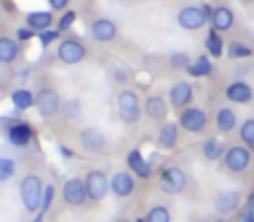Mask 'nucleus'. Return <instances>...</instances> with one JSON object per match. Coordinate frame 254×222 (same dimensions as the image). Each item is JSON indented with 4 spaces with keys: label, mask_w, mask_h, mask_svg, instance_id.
Returning a JSON list of instances; mask_svg holds the SVG:
<instances>
[{
    "label": "nucleus",
    "mask_w": 254,
    "mask_h": 222,
    "mask_svg": "<svg viewBox=\"0 0 254 222\" xmlns=\"http://www.w3.org/2000/svg\"><path fill=\"white\" fill-rule=\"evenodd\" d=\"M44 180L37 174H26L19 182V198H21L23 208L30 214H37L42 205L44 196Z\"/></svg>",
    "instance_id": "nucleus-1"
},
{
    "label": "nucleus",
    "mask_w": 254,
    "mask_h": 222,
    "mask_svg": "<svg viewBox=\"0 0 254 222\" xmlns=\"http://www.w3.org/2000/svg\"><path fill=\"white\" fill-rule=\"evenodd\" d=\"M117 109H119L120 120L126 125L132 127L141 120V102H139V95L132 89H122L117 94Z\"/></svg>",
    "instance_id": "nucleus-2"
},
{
    "label": "nucleus",
    "mask_w": 254,
    "mask_h": 222,
    "mask_svg": "<svg viewBox=\"0 0 254 222\" xmlns=\"http://www.w3.org/2000/svg\"><path fill=\"white\" fill-rule=\"evenodd\" d=\"M211 9L209 7H197V5H187V7L180 9L176 16V21L180 28L187 30V32H197L202 30L207 21L211 19Z\"/></svg>",
    "instance_id": "nucleus-3"
},
{
    "label": "nucleus",
    "mask_w": 254,
    "mask_h": 222,
    "mask_svg": "<svg viewBox=\"0 0 254 222\" xmlns=\"http://www.w3.org/2000/svg\"><path fill=\"white\" fill-rule=\"evenodd\" d=\"M35 108L42 118H53L63 108V99L54 87H42L35 94Z\"/></svg>",
    "instance_id": "nucleus-4"
},
{
    "label": "nucleus",
    "mask_w": 254,
    "mask_h": 222,
    "mask_svg": "<svg viewBox=\"0 0 254 222\" xmlns=\"http://www.w3.org/2000/svg\"><path fill=\"white\" fill-rule=\"evenodd\" d=\"M85 191H87V198L94 203L103 201L110 193V179L106 176L105 170L92 169L85 174L84 177Z\"/></svg>",
    "instance_id": "nucleus-5"
},
{
    "label": "nucleus",
    "mask_w": 254,
    "mask_h": 222,
    "mask_svg": "<svg viewBox=\"0 0 254 222\" xmlns=\"http://www.w3.org/2000/svg\"><path fill=\"white\" fill-rule=\"evenodd\" d=\"M187 184H188V176L181 167L176 165L166 167L159 176V187L166 194L183 193Z\"/></svg>",
    "instance_id": "nucleus-6"
},
{
    "label": "nucleus",
    "mask_w": 254,
    "mask_h": 222,
    "mask_svg": "<svg viewBox=\"0 0 254 222\" xmlns=\"http://www.w3.org/2000/svg\"><path fill=\"white\" fill-rule=\"evenodd\" d=\"M178 124L183 129L185 132H190V134H202V132L207 129L209 117L204 109L200 108H188L181 109L180 117H178Z\"/></svg>",
    "instance_id": "nucleus-7"
},
{
    "label": "nucleus",
    "mask_w": 254,
    "mask_h": 222,
    "mask_svg": "<svg viewBox=\"0 0 254 222\" xmlns=\"http://www.w3.org/2000/svg\"><path fill=\"white\" fill-rule=\"evenodd\" d=\"M56 56L63 64L71 66V64H78L85 59L87 49H85V45L80 42V40L63 39V40H60V44H58Z\"/></svg>",
    "instance_id": "nucleus-8"
},
{
    "label": "nucleus",
    "mask_w": 254,
    "mask_h": 222,
    "mask_svg": "<svg viewBox=\"0 0 254 222\" xmlns=\"http://www.w3.org/2000/svg\"><path fill=\"white\" fill-rule=\"evenodd\" d=\"M61 198L70 207H84L89 200L84 179H80V177H70V179L64 180L63 187H61Z\"/></svg>",
    "instance_id": "nucleus-9"
},
{
    "label": "nucleus",
    "mask_w": 254,
    "mask_h": 222,
    "mask_svg": "<svg viewBox=\"0 0 254 222\" xmlns=\"http://www.w3.org/2000/svg\"><path fill=\"white\" fill-rule=\"evenodd\" d=\"M78 142L87 155H103L106 149V135L96 127H84L78 131Z\"/></svg>",
    "instance_id": "nucleus-10"
},
{
    "label": "nucleus",
    "mask_w": 254,
    "mask_h": 222,
    "mask_svg": "<svg viewBox=\"0 0 254 222\" xmlns=\"http://www.w3.org/2000/svg\"><path fill=\"white\" fill-rule=\"evenodd\" d=\"M223 163L232 174H242L251 165V151L244 146H232L223 155Z\"/></svg>",
    "instance_id": "nucleus-11"
},
{
    "label": "nucleus",
    "mask_w": 254,
    "mask_h": 222,
    "mask_svg": "<svg viewBox=\"0 0 254 222\" xmlns=\"http://www.w3.org/2000/svg\"><path fill=\"white\" fill-rule=\"evenodd\" d=\"M240 193L235 189H221L214 194V200H212V207L218 212L221 217L226 215H232L233 212L239 210L240 207Z\"/></svg>",
    "instance_id": "nucleus-12"
},
{
    "label": "nucleus",
    "mask_w": 254,
    "mask_h": 222,
    "mask_svg": "<svg viewBox=\"0 0 254 222\" xmlns=\"http://www.w3.org/2000/svg\"><path fill=\"white\" fill-rule=\"evenodd\" d=\"M136 189V179L132 172L119 170L110 177V191L117 198H129Z\"/></svg>",
    "instance_id": "nucleus-13"
},
{
    "label": "nucleus",
    "mask_w": 254,
    "mask_h": 222,
    "mask_svg": "<svg viewBox=\"0 0 254 222\" xmlns=\"http://www.w3.org/2000/svg\"><path fill=\"white\" fill-rule=\"evenodd\" d=\"M89 32H91L92 40H96V42H99V44H108L117 37L119 26H117V23L113 21V19L98 18L91 23Z\"/></svg>",
    "instance_id": "nucleus-14"
},
{
    "label": "nucleus",
    "mask_w": 254,
    "mask_h": 222,
    "mask_svg": "<svg viewBox=\"0 0 254 222\" xmlns=\"http://www.w3.org/2000/svg\"><path fill=\"white\" fill-rule=\"evenodd\" d=\"M7 141L14 148H26L33 139V129L26 122H12L7 127Z\"/></svg>",
    "instance_id": "nucleus-15"
},
{
    "label": "nucleus",
    "mask_w": 254,
    "mask_h": 222,
    "mask_svg": "<svg viewBox=\"0 0 254 222\" xmlns=\"http://www.w3.org/2000/svg\"><path fill=\"white\" fill-rule=\"evenodd\" d=\"M193 101V87L187 80H180L169 89V102L176 109H185Z\"/></svg>",
    "instance_id": "nucleus-16"
},
{
    "label": "nucleus",
    "mask_w": 254,
    "mask_h": 222,
    "mask_svg": "<svg viewBox=\"0 0 254 222\" xmlns=\"http://www.w3.org/2000/svg\"><path fill=\"white\" fill-rule=\"evenodd\" d=\"M143 111H145V115L150 118V120L162 122V120H166L167 115H169V104H167V101L162 97V95L150 94L148 97L145 99Z\"/></svg>",
    "instance_id": "nucleus-17"
},
{
    "label": "nucleus",
    "mask_w": 254,
    "mask_h": 222,
    "mask_svg": "<svg viewBox=\"0 0 254 222\" xmlns=\"http://www.w3.org/2000/svg\"><path fill=\"white\" fill-rule=\"evenodd\" d=\"M126 163L129 167V170L139 179H150L152 177V163L146 162L139 148H132L131 151L127 153Z\"/></svg>",
    "instance_id": "nucleus-18"
},
{
    "label": "nucleus",
    "mask_w": 254,
    "mask_h": 222,
    "mask_svg": "<svg viewBox=\"0 0 254 222\" xmlns=\"http://www.w3.org/2000/svg\"><path fill=\"white\" fill-rule=\"evenodd\" d=\"M225 95L228 101L235 102V104H249L254 99V92L251 85L244 80H235L226 87Z\"/></svg>",
    "instance_id": "nucleus-19"
},
{
    "label": "nucleus",
    "mask_w": 254,
    "mask_h": 222,
    "mask_svg": "<svg viewBox=\"0 0 254 222\" xmlns=\"http://www.w3.org/2000/svg\"><path fill=\"white\" fill-rule=\"evenodd\" d=\"M21 56V45L16 39L7 35L0 37V64H12Z\"/></svg>",
    "instance_id": "nucleus-20"
},
{
    "label": "nucleus",
    "mask_w": 254,
    "mask_h": 222,
    "mask_svg": "<svg viewBox=\"0 0 254 222\" xmlns=\"http://www.w3.org/2000/svg\"><path fill=\"white\" fill-rule=\"evenodd\" d=\"M178 139H180L178 125L173 122H167L160 127L159 134H157V146L164 151H173L178 144Z\"/></svg>",
    "instance_id": "nucleus-21"
},
{
    "label": "nucleus",
    "mask_w": 254,
    "mask_h": 222,
    "mask_svg": "<svg viewBox=\"0 0 254 222\" xmlns=\"http://www.w3.org/2000/svg\"><path fill=\"white\" fill-rule=\"evenodd\" d=\"M235 23V14L226 5H218L211 12V25L216 32H228Z\"/></svg>",
    "instance_id": "nucleus-22"
},
{
    "label": "nucleus",
    "mask_w": 254,
    "mask_h": 222,
    "mask_svg": "<svg viewBox=\"0 0 254 222\" xmlns=\"http://www.w3.org/2000/svg\"><path fill=\"white\" fill-rule=\"evenodd\" d=\"M25 23H26V26L32 28L35 33H40L53 26L54 14L51 11H32L25 16Z\"/></svg>",
    "instance_id": "nucleus-23"
},
{
    "label": "nucleus",
    "mask_w": 254,
    "mask_h": 222,
    "mask_svg": "<svg viewBox=\"0 0 254 222\" xmlns=\"http://www.w3.org/2000/svg\"><path fill=\"white\" fill-rule=\"evenodd\" d=\"M237 127V115L232 108L228 106H223L216 111V129H218L221 134H230Z\"/></svg>",
    "instance_id": "nucleus-24"
},
{
    "label": "nucleus",
    "mask_w": 254,
    "mask_h": 222,
    "mask_svg": "<svg viewBox=\"0 0 254 222\" xmlns=\"http://www.w3.org/2000/svg\"><path fill=\"white\" fill-rule=\"evenodd\" d=\"M187 73L193 78H204V77H209L212 73V63L209 59V56L202 54L198 56L197 59H193L190 63V66L187 68Z\"/></svg>",
    "instance_id": "nucleus-25"
},
{
    "label": "nucleus",
    "mask_w": 254,
    "mask_h": 222,
    "mask_svg": "<svg viewBox=\"0 0 254 222\" xmlns=\"http://www.w3.org/2000/svg\"><path fill=\"white\" fill-rule=\"evenodd\" d=\"M225 151H226L225 144L216 137H209L202 142V155H204V158L209 160V162H218V160L225 155Z\"/></svg>",
    "instance_id": "nucleus-26"
},
{
    "label": "nucleus",
    "mask_w": 254,
    "mask_h": 222,
    "mask_svg": "<svg viewBox=\"0 0 254 222\" xmlns=\"http://www.w3.org/2000/svg\"><path fill=\"white\" fill-rule=\"evenodd\" d=\"M205 50L214 59H219L223 56V52H225V42H223L219 32H216L214 28L209 30L207 37H205Z\"/></svg>",
    "instance_id": "nucleus-27"
},
{
    "label": "nucleus",
    "mask_w": 254,
    "mask_h": 222,
    "mask_svg": "<svg viewBox=\"0 0 254 222\" xmlns=\"http://www.w3.org/2000/svg\"><path fill=\"white\" fill-rule=\"evenodd\" d=\"M11 102L14 104L16 109L25 111V109L35 106V94L28 89H16L11 92Z\"/></svg>",
    "instance_id": "nucleus-28"
},
{
    "label": "nucleus",
    "mask_w": 254,
    "mask_h": 222,
    "mask_svg": "<svg viewBox=\"0 0 254 222\" xmlns=\"http://www.w3.org/2000/svg\"><path fill=\"white\" fill-rule=\"evenodd\" d=\"M226 56L230 59H246V57L253 56V49L244 42H240V40H232L226 45Z\"/></svg>",
    "instance_id": "nucleus-29"
},
{
    "label": "nucleus",
    "mask_w": 254,
    "mask_h": 222,
    "mask_svg": "<svg viewBox=\"0 0 254 222\" xmlns=\"http://www.w3.org/2000/svg\"><path fill=\"white\" fill-rule=\"evenodd\" d=\"M18 172V163L11 156H0V184L7 182Z\"/></svg>",
    "instance_id": "nucleus-30"
},
{
    "label": "nucleus",
    "mask_w": 254,
    "mask_h": 222,
    "mask_svg": "<svg viewBox=\"0 0 254 222\" xmlns=\"http://www.w3.org/2000/svg\"><path fill=\"white\" fill-rule=\"evenodd\" d=\"M146 222H173L171 210L166 205H153L145 217Z\"/></svg>",
    "instance_id": "nucleus-31"
},
{
    "label": "nucleus",
    "mask_w": 254,
    "mask_h": 222,
    "mask_svg": "<svg viewBox=\"0 0 254 222\" xmlns=\"http://www.w3.org/2000/svg\"><path fill=\"white\" fill-rule=\"evenodd\" d=\"M239 135H240V139H242L244 144L254 148V118L244 120V124L240 125Z\"/></svg>",
    "instance_id": "nucleus-32"
},
{
    "label": "nucleus",
    "mask_w": 254,
    "mask_h": 222,
    "mask_svg": "<svg viewBox=\"0 0 254 222\" xmlns=\"http://www.w3.org/2000/svg\"><path fill=\"white\" fill-rule=\"evenodd\" d=\"M191 59L188 54L185 52H174L173 56L169 57V66L173 68V70L180 71V70H187L188 66H190Z\"/></svg>",
    "instance_id": "nucleus-33"
},
{
    "label": "nucleus",
    "mask_w": 254,
    "mask_h": 222,
    "mask_svg": "<svg viewBox=\"0 0 254 222\" xmlns=\"http://www.w3.org/2000/svg\"><path fill=\"white\" fill-rule=\"evenodd\" d=\"M77 21V12L75 11H64L63 14H61V18L58 19V32L63 33V32H68V30L73 26V23Z\"/></svg>",
    "instance_id": "nucleus-34"
},
{
    "label": "nucleus",
    "mask_w": 254,
    "mask_h": 222,
    "mask_svg": "<svg viewBox=\"0 0 254 222\" xmlns=\"http://www.w3.org/2000/svg\"><path fill=\"white\" fill-rule=\"evenodd\" d=\"M37 39H39L40 45H42L44 49H47V47L53 45V44L60 39V32H58V30H54V28L44 30V32L37 33Z\"/></svg>",
    "instance_id": "nucleus-35"
},
{
    "label": "nucleus",
    "mask_w": 254,
    "mask_h": 222,
    "mask_svg": "<svg viewBox=\"0 0 254 222\" xmlns=\"http://www.w3.org/2000/svg\"><path fill=\"white\" fill-rule=\"evenodd\" d=\"M61 111H63V115L66 118H77L78 115H80V111H82L80 101H78V99H70V101L63 104Z\"/></svg>",
    "instance_id": "nucleus-36"
},
{
    "label": "nucleus",
    "mask_w": 254,
    "mask_h": 222,
    "mask_svg": "<svg viewBox=\"0 0 254 222\" xmlns=\"http://www.w3.org/2000/svg\"><path fill=\"white\" fill-rule=\"evenodd\" d=\"M54 198H56V187H54L53 184H49V186L44 187V196H42V205H40V212L47 214L49 208L53 207Z\"/></svg>",
    "instance_id": "nucleus-37"
},
{
    "label": "nucleus",
    "mask_w": 254,
    "mask_h": 222,
    "mask_svg": "<svg viewBox=\"0 0 254 222\" xmlns=\"http://www.w3.org/2000/svg\"><path fill=\"white\" fill-rule=\"evenodd\" d=\"M33 37H35V32L28 26H21V28L16 30V40L18 42H30Z\"/></svg>",
    "instance_id": "nucleus-38"
},
{
    "label": "nucleus",
    "mask_w": 254,
    "mask_h": 222,
    "mask_svg": "<svg viewBox=\"0 0 254 222\" xmlns=\"http://www.w3.org/2000/svg\"><path fill=\"white\" fill-rule=\"evenodd\" d=\"M70 4V0H49V5L53 11H64Z\"/></svg>",
    "instance_id": "nucleus-39"
},
{
    "label": "nucleus",
    "mask_w": 254,
    "mask_h": 222,
    "mask_svg": "<svg viewBox=\"0 0 254 222\" xmlns=\"http://www.w3.org/2000/svg\"><path fill=\"white\" fill-rule=\"evenodd\" d=\"M237 222H254V214L251 210H247V208H244L239 214V217H237Z\"/></svg>",
    "instance_id": "nucleus-40"
},
{
    "label": "nucleus",
    "mask_w": 254,
    "mask_h": 222,
    "mask_svg": "<svg viewBox=\"0 0 254 222\" xmlns=\"http://www.w3.org/2000/svg\"><path fill=\"white\" fill-rule=\"evenodd\" d=\"M60 151H61V156H63V158H73V151H71L70 148H66V146H60Z\"/></svg>",
    "instance_id": "nucleus-41"
},
{
    "label": "nucleus",
    "mask_w": 254,
    "mask_h": 222,
    "mask_svg": "<svg viewBox=\"0 0 254 222\" xmlns=\"http://www.w3.org/2000/svg\"><path fill=\"white\" fill-rule=\"evenodd\" d=\"M246 208L247 210H251L254 214V191L253 193H249V196H247V200H246Z\"/></svg>",
    "instance_id": "nucleus-42"
},
{
    "label": "nucleus",
    "mask_w": 254,
    "mask_h": 222,
    "mask_svg": "<svg viewBox=\"0 0 254 222\" xmlns=\"http://www.w3.org/2000/svg\"><path fill=\"white\" fill-rule=\"evenodd\" d=\"M44 219H46V214L39 210V212L35 214V217H33V221H32V222H44Z\"/></svg>",
    "instance_id": "nucleus-43"
},
{
    "label": "nucleus",
    "mask_w": 254,
    "mask_h": 222,
    "mask_svg": "<svg viewBox=\"0 0 254 222\" xmlns=\"http://www.w3.org/2000/svg\"><path fill=\"white\" fill-rule=\"evenodd\" d=\"M113 222H131V221H129L127 217H119V219H115Z\"/></svg>",
    "instance_id": "nucleus-44"
},
{
    "label": "nucleus",
    "mask_w": 254,
    "mask_h": 222,
    "mask_svg": "<svg viewBox=\"0 0 254 222\" xmlns=\"http://www.w3.org/2000/svg\"><path fill=\"white\" fill-rule=\"evenodd\" d=\"M212 222H230V221L226 217H218V219H214Z\"/></svg>",
    "instance_id": "nucleus-45"
},
{
    "label": "nucleus",
    "mask_w": 254,
    "mask_h": 222,
    "mask_svg": "<svg viewBox=\"0 0 254 222\" xmlns=\"http://www.w3.org/2000/svg\"><path fill=\"white\" fill-rule=\"evenodd\" d=\"M134 222H146V221H145V217H138V219H136Z\"/></svg>",
    "instance_id": "nucleus-46"
},
{
    "label": "nucleus",
    "mask_w": 254,
    "mask_h": 222,
    "mask_svg": "<svg viewBox=\"0 0 254 222\" xmlns=\"http://www.w3.org/2000/svg\"><path fill=\"white\" fill-rule=\"evenodd\" d=\"M193 222H204V221H193Z\"/></svg>",
    "instance_id": "nucleus-47"
},
{
    "label": "nucleus",
    "mask_w": 254,
    "mask_h": 222,
    "mask_svg": "<svg viewBox=\"0 0 254 222\" xmlns=\"http://www.w3.org/2000/svg\"><path fill=\"white\" fill-rule=\"evenodd\" d=\"M246 2H253V0H246Z\"/></svg>",
    "instance_id": "nucleus-48"
},
{
    "label": "nucleus",
    "mask_w": 254,
    "mask_h": 222,
    "mask_svg": "<svg viewBox=\"0 0 254 222\" xmlns=\"http://www.w3.org/2000/svg\"><path fill=\"white\" fill-rule=\"evenodd\" d=\"M122 2H126V0H122Z\"/></svg>",
    "instance_id": "nucleus-49"
}]
</instances>
